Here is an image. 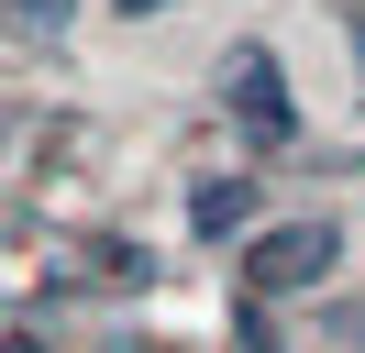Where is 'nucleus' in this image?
<instances>
[{
	"mask_svg": "<svg viewBox=\"0 0 365 353\" xmlns=\"http://www.w3.org/2000/svg\"><path fill=\"white\" fill-rule=\"evenodd\" d=\"M332 254H343L332 221H288V232H266V243L244 254V276H255V287H321V276H332Z\"/></svg>",
	"mask_w": 365,
	"mask_h": 353,
	"instance_id": "nucleus-1",
	"label": "nucleus"
},
{
	"mask_svg": "<svg viewBox=\"0 0 365 353\" xmlns=\"http://www.w3.org/2000/svg\"><path fill=\"white\" fill-rule=\"evenodd\" d=\"M222 88H232V110H244V132H266V144H288V132H299L288 78H277V56H266V44H244V56L222 66Z\"/></svg>",
	"mask_w": 365,
	"mask_h": 353,
	"instance_id": "nucleus-2",
	"label": "nucleus"
},
{
	"mask_svg": "<svg viewBox=\"0 0 365 353\" xmlns=\"http://www.w3.org/2000/svg\"><path fill=\"white\" fill-rule=\"evenodd\" d=\"M188 221H200V232H244L255 221V176H200V188H188Z\"/></svg>",
	"mask_w": 365,
	"mask_h": 353,
	"instance_id": "nucleus-3",
	"label": "nucleus"
},
{
	"mask_svg": "<svg viewBox=\"0 0 365 353\" xmlns=\"http://www.w3.org/2000/svg\"><path fill=\"white\" fill-rule=\"evenodd\" d=\"M0 33H67V0H0Z\"/></svg>",
	"mask_w": 365,
	"mask_h": 353,
	"instance_id": "nucleus-4",
	"label": "nucleus"
},
{
	"mask_svg": "<svg viewBox=\"0 0 365 353\" xmlns=\"http://www.w3.org/2000/svg\"><path fill=\"white\" fill-rule=\"evenodd\" d=\"M122 11H166V0H122Z\"/></svg>",
	"mask_w": 365,
	"mask_h": 353,
	"instance_id": "nucleus-5",
	"label": "nucleus"
},
{
	"mask_svg": "<svg viewBox=\"0 0 365 353\" xmlns=\"http://www.w3.org/2000/svg\"><path fill=\"white\" fill-rule=\"evenodd\" d=\"M0 353H45V342H0Z\"/></svg>",
	"mask_w": 365,
	"mask_h": 353,
	"instance_id": "nucleus-6",
	"label": "nucleus"
}]
</instances>
